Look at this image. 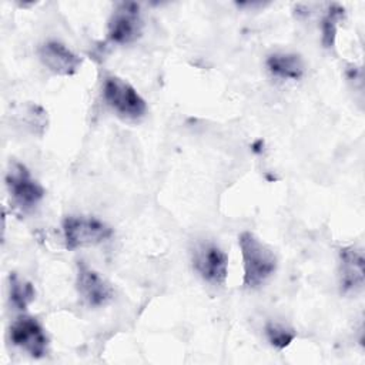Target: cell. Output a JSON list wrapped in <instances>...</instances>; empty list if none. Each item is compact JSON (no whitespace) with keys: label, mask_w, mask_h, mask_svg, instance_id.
I'll list each match as a JSON object with an SVG mask.
<instances>
[{"label":"cell","mask_w":365,"mask_h":365,"mask_svg":"<svg viewBox=\"0 0 365 365\" xmlns=\"http://www.w3.org/2000/svg\"><path fill=\"white\" fill-rule=\"evenodd\" d=\"M238 245L242 255L244 285L247 288L262 285L277 269L274 251L251 231L240 234Z\"/></svg>","instance_id":"6da1fadb"},{"label":"cell","mask_w":365,"mask_h":365,"mask_svg":"<svg viewBox=\"0 0 365 365\" xmlns=\"http://www.w3.org/2000/svg\"><path fill=\"white\" fill-rule=\"evenodd\" d=\"M103 98L117 115L127 120H138L147 111L145 100L130 83L117 76H107L104 78Z\"/></svg>","instance_id":"7a4b0ae2"},{"label":"cell","mask_w":365,"mask_h":365,"mask_svg":"<svg viewBox=\"0 0 365 365\" xmlns=\"http://www.w3.org/2000/svg\"><path fill=\"white\" fill-rule=\"evenodd\" d=\"M6 185L11 205L20 212L33 210L44 197L43 185L34 180L21 163H13L6 174Z\"/></svg>","instance_id":"3957f363"},{"label":"cell","mask_w":365,"mask_h":365,"mask_svg":"<svg viewBox=\"0 0 365 365\" xmlns=\"http://www.w3.org/2000/svg\"><path fill=\"white\" fill-rule=\"evenodd\" d=\"M64 244L67 250L97 245L113 235V230L94 217L70 215L63 221Z\"/></svg>","instance_id":"277c9868"},{"label":"cell","mask_w":365,"mask_h":365,"mask_svg":"<svg viewBox=\"0 0 365 365\" xmlns=\"http://www.w3.org/2000/svg\"><path fill=\"white\" fill-rule=\"evenodd\" d=\"M10 341L31 358H43L48 349V338L40 322L29 315H21L10 325Z\"/></svg>","instance_id":"5b68a950"},{"label":"cell","mask_w":365,"mask_h":365,"mask_svg":"<svg viewBox=\"0 0 365 365\" xmlns=\"http://www.w3.org/2000/svg\"><path fill=\"white\" fill-rule=\"evenodd\" d=\"M143 31L140 6L133 1L120 3L108 20V38L115 44H130Z\"/></svg>","instance_id":"8992f818"},{"label":"cell","mask_w":365,"mask_h":365,"mask_svg":"<svg viewBox=\"0 0 365 365\" xmlns=\"http://www.w3.org/2000/svg\"><path fill=\"white\" fill-rule=\"evenodd\" d=\"M192 267L204 281L222 285L227 279L228 255L218 245L202 242L194 248Z\"/></svg>","instance_id":"52a82bcc"},{"label":"cell","mask_w":365,"mask_h":365,"mask_svg":"<svg viewBox=\"0 0 365 365\" xmlns=\"http://www.w3.org/2000/svg\"><path fill=\"white\" fill-rule=\"evenodd\" d=\"M76 288L83 301L94 308L108 304L114 297L111 285L83 261L77 264Z\"/></svg>","instance_id":"ba28073f"},{"label":"cell","mask_w":365,"mask_h":365,"mask_svg":"<svg viewBox=\"0 0 365 365\" xmlns=\"http://www.w3.org/2000/svg\"><path fill=\"white\" fill-rule=\"evenodd\" d=\"M365 259L361 248L344 247L339 251V284L344 294H356L364 288Z\"/></svg>","instance_id":"9c48e42d"},{"label":"cell","mask_w":365,"mask_h":365,"mask_svg":"<svg viewBox=\"0 0 365 365\" xmlns=\"http://www.w3.org/2000/svg\"><path fill=\"white\" fill-rule=\"evenodd\" d=\"M38 57L50 71L58 76H73L81 66V58L56 40L43 43L38 48Z\"/></svg>","instance_id":"30bf717a"},{"label":"cell","mask_w":365,"mask_h":365,"mask_svg":"<svg viewBox=\"0 0 365 365\" xmlns=\"http://www.w3.org/2000/svg\"><path fill=\"white\" fill-rule=\"evenodd\" d=\"M268 71L282 80H298L304 74V63L294 53H274L267 58Z\"/></svg>","instance_id":"8fae6325"},{"label":"cell","mask_w":365,"mask_h":365,"mask_svg":"<svg viewBox=\"0 0 365 365\" xmlns=\"http://www.w3.org/2000/svg\"><path fill=\"white\" fill-rule=\"evenodd\" d=\"M10 285H9V295L10 302L20 311L26 309L29 304L34 299L36 291L31 282L19 278L16 274H11L9 277Z\"/></svg>","instance_id":"7c38bea8"},{"label":"cell","mask_w":365,"mask_h":365,"mask_svg":"<svg viewBox=\"0 0 365 365\" xmlns=\"http://www.w3.org/2000/svg\"><path fill=\"white\" fill-rule=\"evenodd\" d=\"M344 7L339 4H331L325 17L322 19L321 23V30H322V44L327 48H331L335 43L336 38V27L338 21L344 17Z\"/></svg>","instance_id":"4fadbf2b"},{"label":"cell","mask_w":365,"mask_h":365,"mask_svg":"<svg viewBox=\"0 0 365 365\" xmlns=\"http://www.w3.org/2000/svg\"><path fill=\"white\" fill-rule=\"evenodd\" d=\"M265 335L268 342L277 349H285L295 339L297 332L294 328L279 324V322H268L265 325Z\"/></svg>","instance_id":"5bb4252c"}]
</instances>
